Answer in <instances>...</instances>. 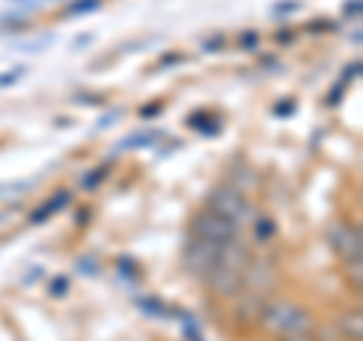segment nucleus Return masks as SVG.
I'll list each match as a JSON object with an SVG mask.
<instances>
[{
	"label": "nucleus",
	"mask_w": 363,
	"mask_h": 341,
	"mask_svg": "<svg viewBox=\"0 0 363 341\" xmlns=\"http://www.w3.org/2000/svg\"><path fill=\"white\" fill-rule=\"evenodd\" d=\"M260 323L267 329L279 335H288V333H312L315 323H312V314L300 308V305H294L288 299H279V302H267L264 308H260Z\"/></svg>",
	"instance_id": "nucleus-1"
},
{
	"label": "nucleus",
	"mask_w": 363,
	"mask_h": 341,
	"mask_svg": "<svg viewBox=\"0 0 363 341\" xmlns=\"http://www.w3.org/2000/svg\"><path fill=\"white\" fill-rule=\"evenodd\" d=\"M206 209L215 212V214H221V218H227L230 224H236L240 230L255 218L252 202H248V200H245V193H242L240 187H233V185L215 187V190H212V197H209V202H206Z\"/></svg>",
	"instance_id": "nucleus-2"
},
{
	"label": "nucleus",
	"mask_w": 363,
	"mask_h": 341,
	"mask_svg": "<svg viewBox=\"0 0 363 341\" xmlns=\"http://www.w3.org/2000/svg\"><path fill=\"white\" fill-rule=\"evenodd\" d=\"M218 242H209V238H200V236H191L188 245H185V254H182V263H185L188 275H197V278H206L209 272L218 263Z\"/></svg>",
	"instance_id": "nucleus-3"
},
{
	"label": "nucleus",
	"mask_w": 363,
	"mask_h": 341,
	"mask_svg": "<svg viewBox=\"0 0 363 341\" xmlns=\"http://www.w3.org/2000/svg\"><path fill=\"white\" fill-rule=\"evenodd\" d=\"M191 236H200V238H209V242L221 245V242H230V238H240V226L206 209V212L194 214V221H191Z\"/></svg>",
	"instance_id": "nucleus-4"
},
{
	"label": "nucleus",
	"mask_w": 363,
	"mask_h": 341,
	"mask_svg": "<svg viewBox=\"0 0 363 341\" xmlns=\"http://www.w3.org/2000/svg\"><path fill=\"white\" fill-rule=\"evenodd\" d=\"M327 242H330V248L345 260V263H354V260H360V230H357V226L333 221L330 226H327Z\"/></svg>",
	"instance_id": "nucleus-5"
},
{
	"label": "nucleus",
	"mask_w": 363,
	"mask_h": 341,
	"mask_svg": "<svg viewBox=\"0 0 363 341\" xmlns=\"http://www.w3.org/2000/svg\"><path fill=\"white\" fill-rule=\"evenodd\" d=\"M206 284H209V290L218 299H233V296H240V293L245 290L242 272H233V269H227V266H215L209 275H206Z\"/></svg>",
	"instance_id": "nucleus-6"
},
{
	"label": "nucleus",
	"mask_w": 363,
	"mask_h": 341,
	"mask_svg": "<svg viewBox=\"0 0 363 341\" xmlns=\"http://www.w3.org/2000/svg\"><path fill=\"white\" fill-rule=\"evenodd\" d=\"M276 281H279L276 266L264 263V260H252V263L245 266V272H242V284H252V293H264Z\"/></svg>",
	"instance_id": "nucleus-7"
},
{
	"label": "nucleus",
	"mask_w": 363,
	"mask_h": 341,
	"mask_svg": "<svg viewBox=\"0 0 363 341\" xmlns=\"http://www.w3.org/2000/svg\"><path fill=\"white\" fill-rule=\"evenodd\" d=\"M248 263H252V251H248V245H242L240 238L221 242V248H218V263H215V266H227V269H233V272H245Z\"/></svg>",
	"instance_id": "nucleus-8"
},
{
	"label": "nucleus",
	"mask_w": 363,
	"mask_h": 341,
	"mask_svg": "<svg viewBox=\"0 0 363 341\" xmlns=\"http://www.w3.org/2000/svg\"><path fill=\"white\" fill-rule=\"evenodd\" d=\"M70 200H73V197H70V190H58L52 200H45L40 209H33V214H30V224H45V221H49L55 212H61V209L70 206Z\"/></svg>",
	"instance_id": "nucleus-9"
},
{
	"label": "nucleus",
	"mask_w": 363,
	"mask_h": 341,
	"mask_svg": "<svg viewBox=\"0 0 363 341\" xmlns=\"http://www.w3.org/2000/svg\"><path fill=\"white\" fill-rule=\"evenodd\" d=\"M248 224H252L255 245H269L272 238H276V233H279V226H276V221H272L269 214H255Z\"/></svg>",
	"instance_id": "nucleus-10"
},
{
	"label": "nucleus",
	"mask_w": 363,
	"mask_h": 341,
	"mask_svg": "<svg viewBox=\"0 0 363 341\" xmlns=\"http://www.w3.org/2000/svg\"><path fill=\"white\" fill-rule=\"evenodd\" d=\"M339 329L348 341H360L363 338V320H360V311H345L339 314Z\"/></svg>",
	"instance_id": "nucleus-11"
},
{
	"label": "nucleus",
	"mask_w": 363,
	"mask_h": 341,
	"mask_svg": "<svg viewBox=\"0 0 363 341\" xmlns=\"http://www.w3.org/2000/svg\"><path fill=\"white\" fill-rule=\"evenodd\" d=\"M260 308H264V302H260L255 293H248V296L240 302V308H236V323H252V320H257L260 317Z\"/></svg>",
	"instance_id": "nucleus-12"
},
{
	"label": "nucleus",
	"mask_w": 363,
	"mask_h": 341,
	"mask_svg": "<svg viewBox=\"0 0 363 341\" xmlns=\"http://www.w3.org/2000/svg\"><path fill=\"white\" fill-rule=\"evenodd\" d=\"M157 142V133L155 130H145V133H130L128 139L118 142V151H128V149H145V145Z\"/></svg>",
	"instance_id": "nucleus-13"
},
{
	"label": "nucleus",
	"mask_w": 363,
	"mask_h": 341,
	"mask_svg": "<svg viewBox=\"0 0 363 341\" xmlns=\"http://www.w3.org/2000/svg\"><path fill=\"white\" fill-rule=\"evenodd\" d=\"M100 4H104V0H73V4H67V9H64V13H67V16L94 13V9H100Z\"/></svg>",
	"instance_id": "nucleus-14"
},
{
	"label": "nucleus",
	"mask_w": 363,
	"mask_h": 341,
	"mask_svg": "<svg viewBox=\"0 0 363 341\" xmlns=\"http://www.w3.org/2000/svg\"><path fill=\"white\" fill-rule=\"evenodd\" d=\"M106 173H109V166H97L91 175H82V187H85V190H94V187L100 185V181L106 178Z\"/></svg>",
	"instance_id": "nucleus-15"
},
{
	"label": "nucleus",
	"mask_w": 363,
	"mask_h": 341,
	"mask_svg": "<svg viewBox=\"0 0 363 341\" xmlns=\"http://www.w3.org/2000/svg\"><path fill=\"white\" fill-rule=\"evenodd\" d=\"M257 42H260V37L255 30H245L242 37H240V49H245V52H255L257 49Z\"/></svg>",
	"instance_id": "nucleus-16"
},
{
	"label": "nucleus",
	"mask_w": 363,
	"mask_h": 341,
	"mask_svg": "<svg viewBox=\"0 0 363 341\" xmlns=\"http://www.w3.org/2000/svg\"><path fill=\"white\" fill-rule=\"evenodd\" d=\"M300 9V0H291V4H276L272 6V13L276 16H291V13H297Z\"/></svg>",
	"instance_id": "nucleus-17"
},
{
	"label": "nucleus",
	"mask_w": 363,
	"mask_h": 341,
	"mask_svg": "<svg viewBox=\"0 0 363 341\" xmlns=\"http://www.w3.org/2000/svg\"><path fill=\"white\" fill-rule=\"evenodd\" d=\"M67 287H70V281H67V278H55V281L49 284V293H52V296H64Z\"/></svg>",
	"instance_id": "nucleus-18"
},
{
	"label": "nucleus",
	"mask_w": 363,
	"mask_h": 341,
	"mask_svg": "<svg viewBox=\"0 0 363 341\" xmlns=\"http://www.w3.org/2000/svg\"><path fill=\"white\" fill-rule=\"evenodd\" d=\"M140 308H143V311H155L152 317H157V314L164 311V305H161V302H155V299H140ZM161 317H164V314H161Z\"/></svg>",
	"instance_id": "nucleus-19"
},
{
	"label": "nucleus",
	"mask_w": 363,
	"mask_h": 341,
	"mask_svg": "<svg viewBox=\"0 0 363 341\" xmlns=\"http://www.w3.org/2000/svg\"><path fill=\"white\" fill-rule=\"evenodd\" d=\"M324 30H336V21H312L309 25V33H324Z\"/></svg>",
	"instance_id": "nucleus-20"
},
{
	"label": "nucleus",
	"mask_w": 363,
	"mask_h": 341,
	"mask_svg": "<svg viewBox=\"0 0 363 341\" xmlns=\"http://www.w3.org/2000/svg\"><path fill=\"white\" fill-rule=\"evenodd\" d=\"M21 73H25V70H21V67H16V70H9L6 76H0V88H6V85L18 82V79H21Z\"/></svg>",
	"instance_id": "nucleus-21"
},
{
	"label": "nucleus",
	"mask_w": 363,
	"mask_h": 341,
	"mask_svg": "<svg viewBox=\"0 0 363 341\" xmlns=\"http://www.w3.org/2000/svg\"><path fill=\"white\" fill-rule=\"evenodd\" d=\"M281 341H318L312 333H288V335H281Z\"/></svg>",
	"instance_id": "nucleus-22"
},
{
	"label": "nucleus",
	"mask_w": 363,
	"mask_h": 341,
	"mask_svg": "<svg viewBox=\"0 0 363 341\" xmlns=\"http://www.w3.org/2000/svg\"><path fill=\"white\" fill-rule=\"evenodd\" d=\"M79 272H88V275H97V263H94V260H79Z\"/></svg>",
	"instance_id": "nucleus-23"
},
{
	"label": "nucleus",
	"mask_w": 363,
	"mask_h": 341,
	"mask_svg": "<svg viewBox=\"0 0 363 341\" xmlns=\"http://www.w3.org/2000/svg\"><path fill=\"white\" fill-rule=\"evenodd\" d=\"M118 115H121V109H112L109 115H104V118H100V124H97V127L104 130V127H109V124H116V118H118Z\"/></svg>",
	"instance_id": "nucleus-24"
},
{
	"label": "nucleus",
	"mask_w": 363,
	"mask_h": 341,
	"mask_svg": "<svg viewBox=\"0 0 363 341\" xmlns=\"http://www.w3.org/2000/svg\"><path fill=\"white\" fill-rule=\"evenodd\" d=\"M342 13H345V16H354V18H360V0H348Z\"/></svg>",
	"instance_id": "nucleus-25"
},
{
	"label": "nucleus",
	"mask_w": 363,
	"mask_h": 341,
	"mask_svg": "<svg viewBox=\"0 0 363 341\" xmlns=\"http://www.w3.org/2000/svg\"><path fill=\"white\" fill-rule=\"evenodd\" d=\"M224 40L221 37H212L209 42H203V52H218V45H221Z\"/></svg>",
	"instance_id": "nucleus-26"
},
{
	"label": "nucleus",
	"mask_w": 363,
	"mask_h": 341,
	"mask_svg": "<svg viewBox=\"0 0 363 341\" xmlns=\"http://www.w3.org/2000/svg\"><path fill=\"white\" fill-rule=\"evenodd\" d=\"M161 109H164L161 103H155V106H145V109L140 112V115H143V118H149V115H161Z\"/></svg>",
	"instance_id": "nucleus-27"
},
{
	"label": "nucleus",
	"mask_w": 363,
	"mask_h": 341,
	"mask_svg": "<svg viewBox=\"0 0 363 341\" xmlns=\"http://www.w3.org/2000/svg\"><path fill=\"white\" fill-rule=\"evenodd\" d=\"M169 64H182V54H167V58L161 61V67H169Z\"/></svg>",
	"instance_id": "nucleus-28"
}]
</instances>
